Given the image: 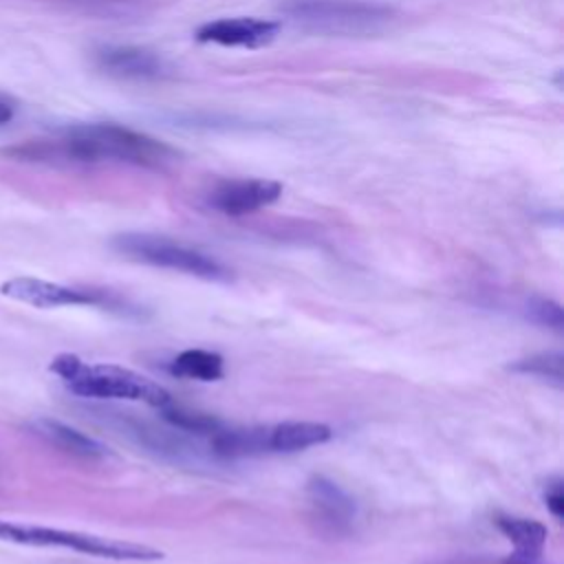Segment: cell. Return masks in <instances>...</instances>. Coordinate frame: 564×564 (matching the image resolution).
<instances>
[{"label":"cell","mask_w":564,"mask_h":564,"mask_svg":"<svg viewBox=\"0 0 564 564\" xmlns=\"http://www.w3.org/2000/svg\"><path fill=\"white\" fill-rule=\"evenodd\" d=\"M22 161H64V163H99L117 161L143 167H161L176 152L143 132L117 123H79L59 130L48 139H31L4 150Z\"/></svg>","instance_id":"obj_1"},{"label":"cell","mask_w":564,"mask_h":564,"mask_svg":"<svg viewBox=\"0 0 564 564\" xmlns=\"http://www.w3.org/2000/svg\"><path fill=\"white\" fill-rule=\"evenodd\" d=\"M48 370L57 375L77 397L143 401L159 410L172 403V397L163 386L123 366L86 364L77 355L62 352L51 359Z\"/></svg>","instance_id":"obj_2"},{"label":"cell","mask_w":564,"mask_h":564,"mask_svg":"<svg viewBox=\"0 0 564 564\" xmlns=\"http://www.w3.org/2000/svg\"><path fill=\"white\" fill-rule=\"evenodd\" d=\"M0 542H15V544H29V546H57V549H70L77 553L95 555V557L123 560V562H154L163 557L161 551L145 544L110 540V538L68 531V529L9 522V520H0Z\"/></svg>","instance_id":"obj_3"},{"label":"cell","mask_w":564,"mask_h":564,"mask_svg":"<svg viewBox=\"0 0 564 564\" xmlns=\"http://www.w3.org/2000/svg\"><path fill=\"white\" fill-rule=\"evenodd\" d=\"M282 11L311 31L335 35L375 33L394 15L390 7L364 0H291Z\"/></svg>","instance_id":"obj_4"},{"label":"cell","mask_w":564,"mask_h":564,"mask_svg":"<svg viewBox=\"0 0 564 564\" xmlns=\"http://www.w3.org/2000/svg\"><path fill=\"white\" fill-rule=\"evenodd\" d=\"M112 247L132 260L183 271L203 280L227 282L231 278V271L223 262H218L214 256L163 236L121 234L112 238Z\"/></svg>","instance_id":"obj_5"},{"label":"cell","mask_w":564,"mask_h":564,"mask_svg":"<svg viewBox=\"0 0 564 564\" xmlns=\"http://www.w3.org/2000/svg\"><path fill=\"white\" fill-rule=\"evenodd\" d=\"M0 293L15 302L35 306V308H57V306H84L99 304L101 297L93 291L73 289L66 284L40 280V278H11L0 284Z\"/></svg>","instance_id":"obj_6"},{"label":"cell","mask_w":564,"mask_h":564,"mask_svg":"<svg viewBox=\"0 0 564 564\" xmlns=\"http://www.w3.org/2000/svg\"><path fill=\"white\" fill-rule=\"evenodd\" d=\"M95 64L106 75L119 79H161L167 75V64L161 55L141 46H101L95 51Z\"/></svg>","instance_id":"obj_7"},{"label":"cell","mask_w":564,"mask_h":564,"mask_svg":"<svg viewBox=\"0 0 564 564\" xmlns=\"http://www.w3.org/2000/svg\"><path fill=\"white\" fill-rule=\"evenodd\" d=\"M280 194H282V185L278 181H264V178L227 181L212 192L209 205L227 216H242L275 203Z\"/></svg>","instance_id":"obj_8"},{"label":"cell","mask_w":564,"mask_h":564,"mask_svg":"<svg viewBox=\"0 0 564 564\" xmlns=\"http://www.w3.org/2000/svg\"><path fill=\"white\" fill-rule=\"evenodd\" d=\"M280 31V24L273 20L260 18H223L203 24L196 31L198 42H214L223 46H247L258 48L269 44Z\"/></svg>","instance_id":"obj_9"},{"label":"cell","mask_w":564,"mask_h":564,"mask_svg":"<svg viewBox=\"0 0 564 564\" xmlns=\"http://www.w3.org/2000/svg\"><path fill=\"white\" fill-rule=\"evenodd\" d=\"M311 505L317 509V513L333 524L335 529H344L355 518V500L333 480L326 476H313L306 485Z\"/></svg>","instance_id":"obj_10"},{"label":"cell","mask_w":564,"mask_h":564,"mask_svg":"<svg viewBox=\"0 0 564 564\" xmlns=\"http://www.w3.org/2000/svg\"><path fill=\"white\" fill-rule=\"evenodd\" d=\"M333 436L326 423L315 421H284L269 430V449L273 452H297L313 445H322Z\"/></svg>","instance_id":"obj_11"},{"label":"cell","mask_w":564,"mask_h":564,"mask_svg":"<svg viewBox=\"0 0 564 564\" xmlns=\"http://www.w3.org/2000/svg\"><path fill=\"white\" fill-rule=\"evenodd\" d=\"M35 430L40 436H44L48 443H53L55 447L73 454V456H82V458H101L108 454L106 445H101L97 438L62 423L55 419H37L35 421Z\"/></svg>","instance_id":"obj_12"},{"label":"cell","mask_w":564,"mask_h":564,"mask_svg":"<svg viewBox=\"0 0 564 564\" xmlns=\"http://www.w3.org/2000/svg\"><path fill=\"white\" fill-rule=\"evenodd\" d=\"M212 452L223 458L251 456L269 449V430H216L209 436Z\"/></svg>","instance_id":"obj_13"},{"label":"cell","mask_w":564,"mask_h":564,"mask_svg":"<svg viewBox=\"0 0 564 564\" xmlns=\"http://www.w3.org/2000/svg\"><path fill=\"white\" fill-rule=\"evenodd\" d=\"M498 529L513 542L516 553L520 557H531L538 560V555L542 553L549 531L542 522L538 520H527V518H509V516H500L496 520Z\"/></svg>","instance_id":"obj_14"},{"label":"cell","mask_w":564,"mask_h":564,"mask_svg":"<svg viewBox=\"0 0 564 564\" xmlns=\"http://www.w3.org/2000/svg\"><path fill=\"white\" fill-rule=\"evenodd\" d=\"M170 372L183 379L216 381L225 375V368H223V357L218 352L203 350V348H187L172 359Z\"/></svg>","instance_id":"obj_15"},{"label":"cell","mask_w":564,"mask_h":564,"mask_svg":"<svg viewBox=\"0 0 564 564\" xmlns=\"http://www.w3.org/2000/svg\"><path fill=\"white\" fill-rule=\"evenodd\" d=\"M513 372L522 375H535L542 379L553 381L555 386H562L564 381V355L560 350H549V352H535L531 357L518 359L516 364L509 366Z\"/></svg>","instance_id":"obj_16"},{"label":"cell","mask_w":564,"mask_h":564,"mask_svg":"<svg viewBox=\"0 0 564 564\" xmlns=\"http://www.w3.org/2000/svg\"><path fill=\"white\" fill-rule=\"evenodd\" d=\"M161 416L174 425L181 432H189V434H214L216 430L223 427V423L209 414H200V412H189L183 408H174L172 403L161 408Z\"/></svg>","instance_id":"obj_17"},{"label":"cell","mask_w":564,"mask_h":564,"mask_svg":"<svg viewBox=\"0 0 564 564\" xmlns=\"http://www.w3.org/2000/svg\"><path fill=\"white\" fill-rule=\"evenodd\" d=\"M527 315L540 326H549L555 330L564 328V311L557 302L546 300V297H533L527 304Z\"/></svg>","instance_id":"obj_18"},{"label":"cell","mask_w":564,"mask_h":564,"mask_svg":"<svg viewBox=\"0 0 564 564\" xmlns=\"http://www.w3.org/2000/svg\"><path fill=\"white\" fill-rule=\"evenodd\" d=\"M48 2H62L75 9L93 11V13H126L137 4V0H48Z\"/></svg>","instance_id":"obj_19"},{"label":"cell","mask_w":564,"mask_h":564,"mask_svg":"<svg viewBox=\"0 0 564 564\" xmlns=\"http://www.w3.org/2000/svg\"><path fill=\"white\" fill-rule=\"evenodd\" d=\"M546 507H549V511H551L555 518H562V516H564V494H562L560 482L546 494Z\"/></svg>","instance_id":"obj_20"},{"label":"cell","mask_w":564,"mask_h":564,"mask_svg":"<svg viewBox=\"0 0 564 564\" xmlns=\"http://www.w3.org/2000/svg\"><path fill=\"white\" fill-rule=\"evenodd\" d=\"M13 117H15V104L9 97L0 95V126L9 123Z\"/></svg>","instance_id":"obj_21"},{"label":"cell","mask_w":564,"mask_h":564,"mask_svg":"<svg viewBox=\"0 0 564 564\" xmlns=\"http://www.w3.org/2000/svg\"><path fill=\"white\" fill-rule=\"evenodd\" d=\"M502 564H538L535 560H531V557H520V555H511V557H507Z\"/></svg>","instance_id":"obj_22"}]
</instances>
